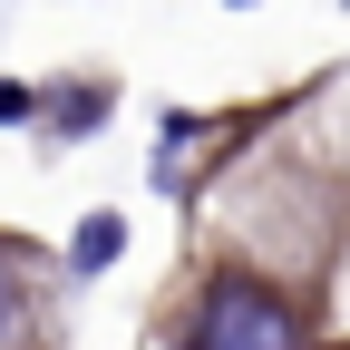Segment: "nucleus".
Returning <instances> with one entry per match:
<instances>
[{
    "instance_id": "nucleus-1",
    "label": "nucleus",
    "mask_w": 350,
    "mask_h": 350,
    "mask_svg": "<svg viewBox=\"0 0 350 350\" xmlns=\"http://www.w3.org/2000/svg\"><path fill=\"white\" fill-rule=\"evenodd\" d=\"M195 350H301V321L273 282H214L195 301Z\"/></svg>"
},
{
    "instance_id": "nucleus-2",
    "label": "nucleus",
    "mask_w": 350,
    "mask_h": 350,
    "mask_svg": "<svg viewBox=\"0 0 350 350\" xmlns=\"http://www.w3.org/2000/svg\"><path fill=\"white\" fill-rule=\"evenodd\" d=\"M117 253H126V214H78V234H68V262H78V273H107Z\"/></svg>"
},
{
    "instance_id": "nucleus-3",
    "label": "nucleus",
    "mask_w": 350,
    "mask_h": 350,
    "mask_svg": "<svg viewBox=\"0 0 350 350\" xmlns=\"http://www.w3.org/2000/svg\"><path fill=\"white\" fill-rule=\"evenodd\" d=\"M98 117H107V88H88V78H78L68 98L49 107V137H78V126H98Z\"/></svg>"
},
{
    "instance_id": "nucleus-4",
    "label": "nucleus",
    "mask_w": 350,
    "mask_h": 350,
    "mask_svg": "<svg viewBox=\"0 0 350 350\" xmlns=\"http://www.w3.org/2000/svg\"><path fill=\"white\" fill-rule=\"evenodd\" d=\"M29 117H39V98H29L20 78H0V126H29Z\"/></svg>"
},
{
    "instance_id": "nucleus-5",
    "label": "nucleus",
    "mask_w": 350,
    "mask_h": 350,
    "mask_svg": "<svg viewBox=\"0 0 350 350\" xmlns=\"http://www.w3.org/2000/svg\"><path fill=\"white\" fill-rule=\"evenodd\" d=\"M0 331H10V262H0Z\"/></svg>"
}]
</instances>
